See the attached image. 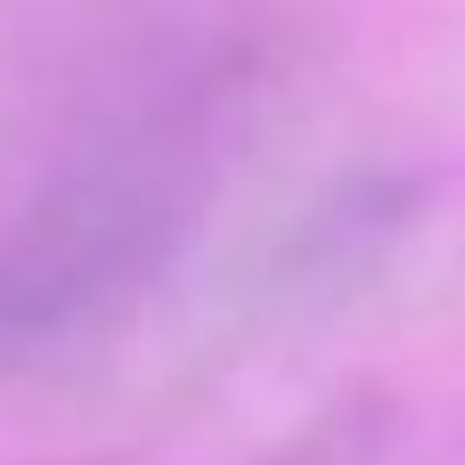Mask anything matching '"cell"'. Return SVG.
I'll use <instances>...</instances> for the list:
<instances>
[{
  "instance_id": "3",
  "label": "cell",
  "mask_w": 465,
  "mask_h": 465,
  "mask_svg": "<svg viewBox=\"0 0 465 465\" xmlns=\"http://www.w3.org/2000/svg\"><path fill=\"white\" fill-rule=\"evenodd\" d=\"M368 458V425L360 417H335L327 433H302L286 458H270V465H360Z\"/></svg>"
},
{
  "instance_id": "2",
  "label": "cell",
  "mask_w": 465,
  "mask_h": 465,
  "mask_svg": "<svg viewBox=\"0 0 465 465\" xmlns=\"http://www.w3.org/2000/svg\"><path fill=\"white\" fill-rule=\"evenodd\" d=\"M433 180L409 163H351L319 180L253 253H245V311L253 319H327L360 302L401 245L425 229Z\"/></svg>"
},
{
  "instance_id": "1",
  "label": "cell",
  "mask_w": 465,
  "mask_h": 465,
  "mask_svg": "<svg viewBox=\"0 0 465 465\" xmlns=\"http://www.w3.org/2000/svg\"><path fill=\"white\" fill-rule=\"evenodd\" d=\"M196 180L172 155L123 147L41 180L0 213V368L49 360L123 319L188 245Z\"/></svg>"
}]
</instances>
